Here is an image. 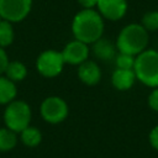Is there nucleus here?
Returning a JSON list of instances; mask_svg holds the SVG:
<instances>
[{"label": "nucleus", "instance_id": "0eeeda50", "mask_svg": "<svg viewBox=\"0 0 158 158\" xmlns=\"http://www.w3.org/2000/svg\"><path fill=\"white\" fill-rule=\"evenodd\" d=\"M64 59L62 53L46 51L37 58V69L44 77H56L62 72Z\"/></svg>", "mask_w": 158, "mask_h": 158}, {"label": "nucleus", "instance_id": "2eb2a0df", "mask_svg": "<svg viewBox=\"0 0 158 158\" xmlns=\"http://www.w3.org/2000/svg\"><path fill=\"white\" fill-rule=\"evenodd\" d=\"M5 73L7 74V78L10 80L19 81V80H22L26 77L27 70H26V67L20 62H9Z\"/></svg>", "mask_w": 158, "mask_h": 158}, {"label": "nucleus", "instance_id": "f03ea898", "mask_svg": "<svg viewBox=\"0 0 158 158\" xmlns=\"http://www.w3.org/2000/svg\"><path fill=\"white\" fill-rule=\"evenodd\" d=\"M116 44L120 53H126L131 56L139 54L148 44L147 30L142 25H128L120 32Z\"/></svg>", "mask_w": 158, "mask_h": 158}, {"label": "nucleus", "instance_id": "ddd939ff", "mask_svg": "<svg viewBox=\"0 0 158 158\" xmlns=\"http://www.w3.org/2000/svg\"><path fill=\"white\" fill-rule=\"evenodd\" d=\"M16 95V86L9 78L0 77V104L11 102Z\"/></svg>", "mask_w": 158, "mask_h": 158}, {"label": "nucleus", "instance_id": "f257e3e1", "mask_svg": "<svg viewBox=\"0 0 158 158\" xmlns=\"http://www.w3.org/2000/svg\"><path fill=\"white\" fill-rule=\"evenodd\" d=\"M102 31L104 22L96 11L85 9L75 15L73 21V33L78 41L86 44L94 43L101 37Z\"/></svg>", "mask_w": 158, "mask_h": 158}, {"label": "nucleus", "instance_id": "39448f33", "mask_svg": "<svg viewBox=\"0 0 158 158\" xmlns=\"http://www.w3.org/2000/svg\"><path fill=\"white\" fill-rule=\"evenodd\" d=\"M32 0H0V17L9 22L23 20L31 10Z\"/></svg>", "mask_w": 158, "mask_h": 158}, {"label": "nucleus", "instance_id": "f3484780", "mask_svg": "<svg viewBox=\"0 0 158 158\" xmlns=\"http://www.w3.org/2000/svg\"><path fill=\"white\" fill-rule=\"evenodd\" d=\"M14 40V31L9 21H0V47L9 46Z\"/></svg>", "mask_w": 158, "mask_h": 158}, {"label": "nucleus", "instance_id": "9b49d317", "mask_svg": "<svg viewBox=\"0 0 158 158\" xmlns=\"http://www.w3.org/2000/svg\"><path fill=\"white\" fill-rule=\"evenodd\" d=\"M136 79V74L133 69H120L117 68L112 74V84L118 90L130 89Z\"/></svg>", "mask_w": 158, "mask_h": 158}, {"label": "nucleus", "instance_id": "f8f14e48", "mask_svg": "<svg viewBox=\"0 0 158 158\" xmlns=\"http://www.w3.org/2000/svg\"><path fill=\"white\" fill-rule=\"evenodd\" d=\"M93 49H94L95 56L98 58L102 59V60H110V59H112L115 57V53H116L114 44L109 40L101 38V37L98 41L94 42V48Z\"/></svg>", "mask_w": 158, "mask_h": 158}, {"label": "nucleus", "instance_id": "9d476101", "mask_svg": "<svg viewBox=\"0 0 158 158\" xmlns=\"http://www.w3.org/2000/svg\"><path fill=\"white\" fill-rule=\"evenodd\" d=\"M79 78L88 85H94L100 80L101 72L96 63L94 62H83L79 67Z\"/></svg>", "mask_w": 158, "mask_h": 158}, {"label": "nucleus", "instance_id": "7ed1b4c3", "mask_svg": "<svg viewBox=\"0 0 158 158\" xmlns=\"http://www.w3.org/2000/svg\"><path fill=\"white\" fill-rule=\"evenodd\" d=\"M133 72L141 83L158 88V52L154 49L141 52L135 59Z\"/></svg>", "mask_w": 158, "mask_h": 158}, {"label": "nucleus", "instance_id": "20e7f679", "mask_svg": "<svg viewBox=\"0 0 158 158\" xmlns=\"http://www.w3.org/2000/svg\"><path fill=\"white\" fill-rule=\"evenodd\" d=\"M4 120L7 128H10L14 132H21L27 126H30V106L23 101H11L5 110Z\"/></svg>", "mask_w": 158, "mask_h": 158}, {"label": "nucleus", "instance_id": "5701e85b", "mask_svg": "<svg viewBox=\"0 0 158 158\" xmlns=\"http://www.w3.org/2000/svg\"><path fill=\"white\" fill-rule=\"evenodd\" d=\"M78 1H79V4H80L81 6H84L85 9H91L93 6L98 5V1H99V0H78Z\"/></svg>", "mask_w": 158, "mask_h": 158}, {"label": "nucleus", "instance_id": "6e6552de", "mask_svg": "<svg viewBox=\"0 0 158 158\" xmlns=\"http://www.w3.org/2000/svg\"><path fill=\"white\" fill-rule=\"evenodd\" d=\"M88 54H89V49L86 43L80 42L78 40L68 43L64 51L62 52L64 63H70V64H79L85 62Z\"/></svg>", "mask_w": 158, "mask_h": 158}, {"label": "nucleus", "instance_id": "1a4fd4ad", "mask_svg": "<svg viewBox=\"0 0 158 158\" xmlns=\"http://www.w3.org/2000/svg\"><path fill=\"white\" fill-rule=\"evenodd\" d=\"M98 7L101 15L109 20H120L127 10L126 0H99Z\"/></svg>", "mask_w": 158, "mask_h": 158}, {"label": "nucleus", "instance_id": "4be33fe9", "mask_svg": "<svg viewBox=\"0 0 158 158\" xmlns=\"http://www.w3.org/2000/svg\"><path fill=\"white\" fill-rule=\"evenodd\" d=\"M149 142L152 144V147H154L156 149H158V126L154 127L151 133H149Z\"/></svg>", "mask_w": 158, "mask_h": 158}, {"label": "nucleus", "instance_id": "412c9836", "mask_svg": "<svg viewBox=\"0 0 158 158\" xmlns=\"http://www.w3.org/2000/svg\"><path fill=\"white\" fill-rule=\"evenodd\" d=\"M7 64H9V59H7V56L6 53L4 52V49L0 47V74L4 73L7 68Z\"/></svg>", "mask_w": 158, "mask_h": 158}, {"label": "nucleus", "instance_id": "a211bd4d", "mask_svg": "<svg viewBox=\"0 0 158 158\" xmlns=\"http://www.w3.org/2000/svg\"><path fill=\"white\" fill-rule=\"evenodd\" d=\"M142 26L148 31L158 30V11H149L142 19Z\"/></svg>", "mask_w": 158, "mask_h": 158}, {"label": "nucleus", "instance_id": "b1692460", "mask_svg": "<svg viewBox=\"0 0 158 158\" xmlns=\"http://www.w3.org/2000/svg\"><path fill=\"white\" fill-rule=\"evenodd\" d=\"M0 21H1V20H0Z\"/></svg>", "mask_w": 158, "mask_h": 158}, {"label": "nucleus", "instance_id": "423d86ee", "mask_svg": "<svg viewBox=\"0 0 158 158\" xmlns=\"http://www.w3.org/2000/svg\"><path fill=\"white\" fill-rule=\"evenodd\" d=\"M41 115L49 123L62 122L68 115V106L60 98H47L41 105Z\"/></svg>", "mask_w": 158, "mask_h": 158}, {"label": "nucleus", "instance_id": "4468645a", "mask_svg": "<svg viewBox=\"0 0 158 158\" xmlns=\"http://www.w3.org/2000/svg\"><path fill=\"white\" fill-rule=\"evenodd\" d=\"M21 139H22L25 146H27V147H36V146H38L41 143L42 135H41L40 130H37L36 127L27 126L25 130L21 131Z\"/></svg>", "mask_w": 158, "mask_h": 158}, {"label": "nucleus", "instance_id": "dca6fc26", "mask_svg": "<svg viewBox=\"0 0 158 158\" xmlns=\"http://www.w3.org/2000/svg\"><path fill=\"white\" fill-rule=\"evenodd\" d=\"M17 138L14 131L10 128H0V151L6 152L16 146Z\"/></svg>", "mask_w": 158, "mask_h": 158}, {"label": "nucleus", "instance_id": "6ab92c4d", "mask_svg": "<svg viewBox=\"0 0 158 158\" xmlns=\"http://www.w3.org/2000/svg\"><path fill=\"white\" fill-rule=\"evenodd\" d=\"M135 57L126 53H120L116 57V65L120 69H133L135 65Z\"/></svg>", "mask_w": 158, "mask_h": 158}, {"label": "nucleus", "instance_id": "aec40b11", "mask_svg": "<svg viewBox=\"0 0 158 158\" xmlns=\"http://www.w3.org/2000/svg\"><path fill=\"white\" fill-rule=\"evenodd\" d=\"M148 104H149L151 109L158 111V88L154 89V90L151 93V95H149V98H148Z\"/></svg>", "mask_w": 158, "mask_h": 158}]
</instances>
